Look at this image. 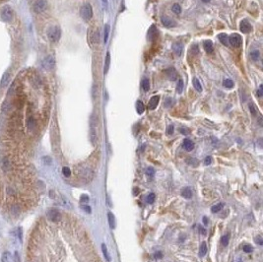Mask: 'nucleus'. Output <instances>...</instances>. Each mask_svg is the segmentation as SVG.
Segmentation results:
<instances>
[{
    "label": "nucleus",
    "instance_id": "obj_56",
    "mask_svg": "<svg viewBox=\"0 0 263 262\" xmlns=\"http://www.w3.org/2000/svg\"><path fill=\"white\" fill-rule=\"evenodd\" d=\"M203 224H204V226H207L208 225V218L207 217H203Z\"/></svg>",
    "mask_w": 263,
    "mask_h": 262
},
{
    "label": "nucleus",
    "instance_id": "obj_30",
    "mask_svg": "<svg viewBox=\"0 0 263 262\" xmlns=\"http://www.w3.org/2000/svg\"><path fill=\"white\" fill-rule=\"evenodd\" d=\"M141 86H142V89L144 90V91H149V89H150V81L147 79V78H145L142 81V83H141Z\"/></svg>",
    "mask_w": 263,
    "mask_h": 262
},
{
    "label": "nucleus",
    "instance_id": "obj_28",
    "mask_svg": "<svg viewBox=\"0 0 263 262\" xmlns=\"http://www.w3.org/2000/svg\"><path fill=\"white\" fill-rule=\"evenodd\" d=\"M1 261L2 262H12V256L9 251H6V252H4L2 254Z\"/></svg>",
    "mask_w": 263,
    "mask_h": 262
},
{
    "label": "nucleus",
    "instance_id": "obj_45",
    "mask_svg": "<svg viewBox=\"0 0 263 262\" xmlns=\"http://www.w3.org/2000/svg\"><path fill=\"white\" fill-rule=\"evenodd\" d=\"M173 133V126L170 125L167 128V134H168V135H172Z\"/></svg>",
    "mask_w": 263,
    "mask_h": 262
},
{
    "label": "nucleus",
    "instance_id": "obj_22",
    "mask_svg": "<svg viewBox=\"0 0 263 262\" xmlns=\"http://www.w3.org/2000/svg\"><path fill=\"white\" fill-rule=\"evenodd\" d=\"M206 253H207V244H206L205 241H203L199 248V256L200 257H204Z\"/></svg>",
    "mask_w": 263,
    "mask_h": 262
},
{
    "label": "nucleus",
    "instance_id": "obj_58",
    "mask_svg": "<svg viewBox=\"0 0 263 262\" xmlns=\"http://www.w3.org/2000/svg\"><path fill=\"white\" fill-rule=\"evenodd\" d=\"M199 233H201L202 234H206L205 230H204V229H202V228H200V227H199Z\"/></svg>",
    "mask_w": 263,
    "mask_h": 262
},
{
    "label": "nucleus",
    "instance_id": "obj_15",
    "mask_svg": "<svg viewBox=\"0 0 263 262\" xmlns=\"http://www.w3.org/2000/svg\"><path fill=\"white\" fill-rule=\"evenodd\" d=\"M27 127H28V129L31 131H33L37 127V121L34 116H29L28 120H27Z\"/></svg>",
    "mask_w": 263,
    "mask_h": 262
},
{
    "label": "nucleus",
    "instance_id": "obj_27",
    "mask_svg": "<svg viewBox=\"0 0 263 262\" xmlns=\"http://www.w3.org/2000/svg\"><path fill=\"white\" fill-rule=\"evenodd\" d=\"M192 82H193V86H194V89L196 90L197 92L201 93V92H202V86H201L199 80H198L197 78H193V81Z\"/></svg>",
    "mask_w": 263,
    "mask_h": 262
},
{
    "label": "nucleus",
    "instance_id": "obj_48",
    "mask_svg": "<svg viewBox=\"0 0 263 262\" xmlns=\"http://www.w3.org/2000/svg\"><path fill=\"white\" fill-rule=\"evenodd\" d=\"M101 5L104 9H106L108 6V0H101Z\"/></svg>",
    "mask_w": 263,
    "mask_h": 262
},
{
    "label": "nucleus",
    "instance_id": "obj_12",
    "mask_svg": "<svg viewBox=\"0 0 263 262\" xmlns=\"http://www.w3.org/2000/svg\"><path fill=\"white\" fill-rule=\"evenodd\" d=\"M161 20H162L163 25H164L165 27H167V28H173V27H175V21H173V19L168 18V17L163 16L162 18H161Z\"/></svg>",
    "mask_w": 263,
    "mask_h": 262
},
{
    "label": "nucleus",
    "instance_id": "obj_4",
    "mask_svg": "<svg viewBox=\"0 0 263 262\" xmlns=\"http://www.w3.org/2000/svg\"><path fill=\"white\" fill-rule=\"evenodd\" d=\"M48 8V2L46 0H37L34 4V11L36 13H43V12Z\"/></svg>",
    "mask_w": 263,
    "mask_h": 262
},
{
    "label": "nucleus",
    "instance_id": "obj_7",
    "mask_svg": "<svg viewBox=\"0 0 263 262\" xmlns=\"http://www.w3.org/2000/svg\"><path fill=\"white\" fill-rule=\"evenodd\" d=\"M48 217L49 220H50L51 222H54V223L59 222L61 220L60 212H59L58 210H55V209H51V210H49L48 212Z\"/></svg>",
    "mask_w": 263,
    "mask_h": 262
},
{
    "label": "nucleus",
    "instance_id": "obj_54",
    "mask_svg": "<svg viewBox=\"0 0 263 262\" xmlns=\"http://www.w3.org/2000/svg\"><path fill=\"white\" fill-rule=\"evenodd\" d=\"M14 260L15 262H20V256L18 252H15V255H14Z\"/></svg>",
    "mask_w": 263,
    "mask_h": 262
},
{
    "label": "nucleus",
    "instance_id": "obj_24",
    "mask_svg": "<svg viewBox=\"0 0 263 262\" xmlns=\"http://www.w3.org/2000/svg\"><path fill=\"white\" fill-rule=\"evenodd\" d=\"M136 111L139 114H142L145 111V106L141 101H137V103H136Z\"/></svg>",
    "mask_w": 263,
    "mask_h": 262
},
{
    "label": "nucleus",
    "instance_id": "obj_34",
    "mask_svg": "<svg viewBox=\"0 0 263 262\" xmlns=\"http://www.w3.org/2000/svg\"><path fill=\"white\" fill-rule=\"evenodd\" d=\"M223 85H224L226 88L231 89V88L234 87V82H233L232 80H230V79H226V80H224V82H223Z\"/></svg>",
    "mask_w": 263,
    "mask_h": 262
},
{
    "label": "nucleus",
    "instance_id": "obj_55",
    "mask_svg": "<svg viewBox=\"0 0 263 262\" xmlns=\"http://www.w3.org/2000/svg\"><path fill=\"white\" fill-rule=\"evenodd\" d=\"M262 88H263V85H260L259 90L257 91V95H258V97H261L262 96Z\"/></svg>",
    "mask_w": 263,
    "mask_h": 262
},
{
    "label": "nucleus",
    "instance_id": "obj_2",
    "mask_svg": "<svg viewBox=\"0 0 263 262\" xmlns=\"http://www.w3.org/2000/svg\"><path fill=\"white\" fill-rule=\"evenodd\" d=\"M80 15L85 21H90L93 17V8H92L91 4L86 3L85 5H83L80 9Z\"/></svg>",
    "mask_w": 263,
    "mask_h": 262
},
{
    "label": "nucleus",
    "instance_id": "obj_29",
    "mask_svg": "<svg viewBox=\"0 0 263 262\" xmlns=\"http://www.w3.org/2000/svg\"><path fill=\"white\" fill-rule=\"evenodd\" d=\"M249 56H250V58H251L252 61H257L259 59V57H260V52L258 50H253V51L250 52Z\"/></svg>",
    "mask_w": 263,
    "mask_h": 262
},
{
    "label": "nucleus",
    "instance_id": "obj_20",
    "mask_svg": "<svg viewBox=\"0 0 263 262\" xmlns=\"http://www.w3.org/2000/svg\"><path fill=\"white\" fill-rule=\"evenodd\" d=\"M108 225H110V228L111 230L115 229V216H113V213H110V212H108Z\"/></svg>",
    "mask_w": 263,
    "mask_h": 262
},
{
    "label": "nucleus",
    "instance_id": "obj_53",
    "mask_svg": "<svg viewBox=\"0 0 263 262\" xmlns=\"http://www.w3.org/2000/svg\"><path fill=\"white\" fill-rule=\"evenodd\" d=\"M173 100L172 99H167L166 100V103H165V106L166 108H168V106H171V102H172Z\"/></svg>",
    "mask_w": 263,
    "mask_h": 262
},
{
    "label": "nucleus",
    "instance_id": "obj_39",
    "mask_svg": "<svg viewBox=\"0 0 263 262\" xmlns=\"http://www.w3.org/2000/svg\"><path fill=\"white\" fill-rule=\"evenodd\" d=\"M244 251L245 253H251L252 251H253V248H252L251 245H244Z\"/></svg>",
    "mask_w": 263,
    "mask_h": 262
},
{
    "label": "nucleus",
    "instance_id": "obj_21",
    "mask_svg": "<svg viewBox=\"0 0 263 262\" xmlns=\"http://www.w3.org/2000/svg\"><path fill=\"white\" fill-rule=\"evenodd\" d=\"M218 39H219V41H221V44H224V46H229V37L227 36L226 34H220L219 36H218Z\"/></svg>",
    "mask_w": 263,
    "mask_h": 262
},
{
    "label": "nucleus",
    "instance_id": "obj_33",
    "mask_svg": "<svg viewBox=\"0 0 263 262\" xmlns=\"http://www.w3.org/2000/svg\"><path fill=\"white\" fill-rule=\"evenodd\" d=\"M172 10H173V12L175 14H180V13H182V7H180V5L177 4V3H175V4L173 5Z\"/></svg>",
    "mask_w": 263,
    "mask_h": 262
},
{
    "label": "nucleus",
    "instance_id": "obj_18",
    "mask_svg": "<svg viewBox=\"0 0 263 262\" xmlns=\"http://www.w3.org/2000/svg\"><path fill=\"white\" fill-rule=\"evenodd\" d=\"M9 82H10V74L8 72H5L1 78V81H0V85H1V87L4 88V87L8 86Z\"/></svg>",
    "mask_w": 263,
    "mask_h": 262
},
{
    "label": "nucleus",
    "instance_id": "obj_23",
    "mask_svg": "<svg viewBox=\"0 0 263 262\" xmlns=\"http://www.w3.org/2000/svg\"><path fill=\"white\" fill-rule=\"evenodd\" d=\"M110 52H106V61H105V69H104V73H108V68H110Z\"/></svg>",
    "mask_w": 263,
    "mask_h": 262
},
{
    "label": "nucleus",
    "instance_id": "obj_26",
    "mask_svg": "<svg viewBox=\"0 0 263 262\" xmlns=\"http://www.w3.org/2000/svg\"><path fill=\"white\" fill-rule=\"evenodd\" d=\"M101 251H103V253H104V256H105L106 260V261H108V262H110V260H111V258H110V254H108V248H106V244H101Z\"/></svg>",
    "mask_w": 263,
    "mask_h": 262
},
{
    "label": "nucleus",
    "instance_id": "obj_9",
    "mask_svg": "<svg viewBox=\"0 0 263 262\" xmlns=\"http://www.w3.org/2000/svg\"><path fill=\"white\" fill-rule=\"evenodd\" d=\"M158 35H159V32H158V29L156 28V26H151V28L149 29L148 35H147L148 41H154V39L158 37Z\"/></svg>",
    "mask_w": 263,
    "mask_h": 262
},
{
    "label": "nucleus",
    "instance_id": "obj_17",
    "mask_svg": "<svg viewBox=\"0 0 263 262\" xmlns=\"http://www.w3.org/2000/svg\"><path fill=\"white\" fill-rule=\"evenodd\" d=\"M182 146H183V148L188 152L192 151V150L194 149V144H193V142L191 140H189V139H184V140H183V143H182Z\"/></svg>",
    "mask_w": 263,
    "mask_h": 262
},
{
    "label": "nucleus",
    "instance_id": "obj_25",
    "mask_svg": "<svg viewBox=\"0 0 263 262\" xmlns=\"http://www.w3.org/2000/svg\"><path fill=\"white\" fill-rule=\"evenodd\" d=\"M110 25H105V33H104V42L106 44L108 39V36H110Z\"/></svg>",
    "mask_w": 263,
    "mask_h": 262
},
{
    "label": "nucleus",
    "instance_id": "obj_36",
    "mask_svg": "<svg viewBox=\"0 0 263 262\" xmlns=\"http://www.w3.org/2000/svg\"><path fill=\"white\" fill-rule=\"evenodd\" d=\"M155 198H156L155 194H154V193H150L147 196V199H146V201H147L148 204H153L154 201H155Z\"/></svg>",
    "mask_w": 263,
    "mask_h": 262
},
{
    "label": "nucleus",
    "instance_id": "obj_46",
    "mask_svg": "<svg viewBox=\"0 0 263 262\" xmlns=\"http://www.w3.org/2000/svg\"><path fill=\"white\" fill-rule=\"evenodd\" d=\"M43 160L44 164H46V165H49V164H51V159H50V158H49V157H43Z\"/></svg>",
    "mask_w": 263,
    "mask_h": 262
},
{
    "label": "nucleus",
    "instance_id": "obj_59",
    "mask_svg": "<svg viewBox=\"0 0 263 262\" xmlns=\"http://www.w3.org/2000/svg\"><path fill=\"white\" fill-rule=\"evenodd\" d=\"M202 1H203V2H204V3H207V2H209V1H210V0H202Z\"/></svg>",
    "mask_w": 263,
    "mask_h": 262
},
{
    "label": "nucleus",
    "instance_id": "obj_32",
    "mask_svg": "<svg viewBox=\"0 0 263 262\" xmlns=\"http://www.w3.org/2000/svg\"><path fill=\"white\" fill-rule=\"evenodd\" d=\"M229 241H230V234H229L223 236L222 238H221V243H222V244L224 246H227L228 244H229Z\"/></svg>",
    "mask_w": 263,
    "mask_h": 262
},
{
    "label": "nucleus",
    "instance_id": "obj_49",
    "mask_svg": "<svg viewBox=\"0 0 263 262\" xmlns=\"http://www.w3.org/2000/svg\"><path fill=\"white\" fill-rule=\"evenodd\" d=\"M190 160H191V161H189V160L187 161V163H188V164H189V165H192V166H194V167H195V166H197V161H196V159H190Z\"/></svg>",
    "mask_w": 263,
    "mask_h": 262
},
{
    "label": "nucleus",
    "instance_id": "obj_57",
    "mask_svg": "<svg viewBox=\"0 0 263 262\" xmlns=\"http://www.w3.org/2000/svg\"><path fill=\"white\" fill-rule=\"evenodd\" d=\"M155 257H156V258H162V257H163V255H162V253H161V252H156Z\"/></svg>",
    "mask_w": 263,
    "mask_h": 262
},
{
    "label": "nucleus",
    "instance_id": "obj_10",
    "mask_svg": "<svg viewBox=\"0 0 263 262\" xmlns=\"http://www.w3.org/2000/svg\"><path fill=\"white\" fill-rule=\"evenodd\" d=\"M159 101H160L159 96H153L152 98L150 99V101H149V104H148L149 109L153 111V109H155L157 108V106L159 104Z\"/></svg>",
    "mask_w": 263,
    "mask_h": 262
},
{
    "label": "nucleus",
    "instance_id": "obj_41",
    "mask_svg": "<svg viewBox=\"0 0 263 262\" xmlns=\"http://www.w3.org/2000/svg\"><path fill=\"white\" fill-rule=\"evenodd\" d=\"M249 109H250V112H251L252 115H255V114L257 113L256 108H255V106L252 104H249Z\"/></svg>",
    "mask_w": 263,
    "mask_h": 262
},
{
    "label": "nucleus",
    "instance_id": "obj_8",
    "mask_svg": "<svg viewBox=\"0 0 263 262\" xmlns=\"http://www.w3.org/2000/svg\"><path fill=\"white\" fill-rule=\"evenodd\" d=\"M240 32H242V33L247 34V33H250V32L252 31V26H251V24H250L246 19H244V20H242V21L240 22Z\"/></svg>",
    "mask_w": 263,
    "mask_h": 262
},
{
    "label": "nucleus",
    "instance_id": "obj_52",
    "mask_svg": "<svg viewBox=\"0 0 263 262\" xmlns=\"http://www.w3.org/2000/svg\"><path fill=\"white\" fill-rule=\"evenodd\" d=\"M191 51H192V53H193V54H198V47H197L196 46H192Z\"/></svg>",
    "mask_w": 263,
    "mask_h": 262
},
{
    "label": "nucleus",
    "instance_id": "obj_37",
    "mask_svg": "<svg viewBox=\"0 0 263 262\" xmlns=\"http://www.w3.org/2000/svg\"><path fill=\"white\" fill-rule=\"evenodd\" d=\"M62 174H63V176H66V178H69V176H71V171H70V169L67 168V167H64V168L62 169Z\"/></svg>",
    "mask_w": 263,
    "mask_h": 262
},
{
    "label": "nucleus",
    "instance_id": "obj_38",
    "mask_svg": "<svg viewBox=\"0 0 263 262\" xmlns=\"http://www.w3.org/2000/svg\"><path fill=\"white\" fill-rule=\"evenodd\" d=\"M11 212H12V214H13L14 216L19 215V213H20L19 207H18V206H13V207H11Z\"/></svg>",
    "mask_w": 263,
    "mask_h": 262
},
{
    "label": "nucleus",
    "instance_id": "obj_51",
    "mask_svg": "<svg viewBox=\"0 0 263 262\" xmlns=\"http://www.w3.org/2000/svg\"><path fill=\"white\" fill-rule=\"evenodd\" d=\"M82 208L85 210L87 213H91V208H90V206H88V205H85V206H82Z\"/></svg>",
    "mask_w": 263,
    "mask_h": 262
},
{
    "label": "nucleus",
    "instance_id": "obj_11",
    "mask_svg": "<svg viewBox=\"0 0 263 262\" xmlns=\"http://www.w3.org/2000/svg\"><path fill=\"white\" fill-rule=\"evenodd\" d=\"M11 168H12V165H11V163H10L8 158H3L1 160V169H2V171H5V173H7V171L11 169Z\"/></svg>",
    "mask_w": 263,
    "mask_h": 262
},
{
    "label": "nucleus",
    "instance_id": "obj_3",
    "mask_svg": "<svg viewBox=\"0 0 263 262\" xmlns=\"http://www.w3.org/2000/svg\"><path fill=\"white\" fill-rule=\"evenodd\" d=\"M14 17V12L10 6H6L1 12V19L4 22H11Z\"/></svg>",
    "mask_w": 263,
    "mask_h": 262
},
{
    "label": "nucleus",
    "instance_id": "obj_43",
    "mask_svg": "<svg viewBox=\"0 0 263 262\" xmlns=\"http://www.w3.org/2000/svg\"><path fill=\"white\" fill-rule=\"evenodd\" d=\"M211 163H212V158H211L210 156L206 157L205 160H204V165H205V166H209Z\"/></svg>",
    "mask_w": 263,
    "mask_h": 262
},
{
    "label": "nucleus",
    "instance_id": "obj_42",
    "mask_svg": "<svg viewBox=\"0 0 263 262\" xmlns=\"http://www.w3.org/2000/svg\"><path fill=\"white\" fill-rule=\"evenodd\" d=\"M146 174H147L149 176L152 178V176H154V174H155V171H154L153 168H148L147 169H146Z\"/></svg>",
    "mask_w": 263,
    "mask_h": 262
},
{
    "label": "nucleus",
    "instance_id": "obj_5",
    "mask_svg": "<svg viewBox=\"0 0 263 262\" xmlns=\"http://www.w3.org/2000/svg\"><path fill=\"white\" fill-rule=\"evenodd\" d=\"M229 44L234 47H240L242 44V39L239 34H233L229 37Z\"/></svg>",
    "mask_w": 263,
    "mask_h": 262
},
{
    "label": "nucleus",
    "instance_id": "obj_35",
    "mask_svg": "<svg viewBox=\"0 0 263 262\" xmlns=\"http://www.w3.org/2000/svg\"><path fill=\"white\" fill-rule=\"evenodd\" d=\"M183 91V81L182 79L178 80V83L177 85V92L178 94H182Z\"/></svg>",
    "mask_w": 263,
    "mask_h": 262
},
{
    "label": "nucleus",
    "instance_id": "obj_47",
    "mask_svg": "<svg viewBox=\"0 0 263 262\" xmlns=\"http://www.w3.org/2000/svg\"><path fill=\"white\" fill-rule=\"evenodd\" d=\"M81 201L82 202H88L89 201V196L88 195H86V194H83V195L81 196Z\"/></svg>",
    "mask_w": 263,
    "mask_h": 262
},
{
    "label": "nucleus",
    "instance_id": "obj_40",
    "mask_svg": "<svg viewBox=\"0 0 263 262\" xmlns=\"http://www.w3.org/2000/svg\"><path fill=\"white\" fill-rule=\"evenodd\" d=\"M10 109H11V104H10V103H8V102H5V103L3 104V106H2V109H3V111H9Z\"/></svg>",
    "mask_w": 263,
    "mask_h": 262
},
{
    "label": "nucleus",
    "instance_id": "obj_31",
    "mask_svg": "<svg viewBox=\"0 0 263 262\" xmlns=\"http://www.w3.org/2000/svg\"><path fill=\"white\" fill-rule=\"evenodd\" d=\"M224 207V204L223 203H219V204H216V205H214L211 208V212L212 213H218L219 211H221L222 210V208Z\"/></svg>",
    "mask_w": 263,
    "mask_h": 262
},
{
    "label": "nucleus",
    "instance_id": "obj_50",
    "mask_svg": "<svg viewBox=\"0 0 263 262\" xmlns=\"http://www.w3.org/2000/svg\"><path fill=\"white\" fill-rule=\"evenodd\" d=\"M255 243H258L259 245H262V244H263V241H262L261 236H257V238H255Z\"/></svg>",
    "mask_w": 263,
    "mask_h": 262
},
{
    "label": "nucleus",
    "instance_id": "obj_16",
    "mask_svg": "<svg viewBox=\"0 0 263 262\" xmlns=\"http://www.w3.org/2000/svg\"><path fill=\"white\" fill-rule=\"evenodd\" d=\"M203 46H204V49H205V51L207 52V53H213V51H214L213 44H212V41H209V39L204 41V42H203Z\"/></svg>",
    "mask_w": 263,
    "mask_h": 262
},
{
    "label": "nucleus",
    "instance_id": "obj_14",
    "mask_svg": "<svg viewBox=\"0 0 263 262\" xmlns=\"http://www.w3.org/2000/svg\"><path fill=\"white\" fill-rule=\"evenodd\" d=\"M173 50L175 52V54L177 56H180L182 54V50H183V46L180 42H175V44H173Z\"/></svg>",
    "mask_w": 263,
    "mask_h": 262
},
{
    "label": "nucleus",
    "instance_id": "obj_13",
    "mask_svg": "<svg viewBox=\"0 0 263 262\" xmlns=\"http://www.w3.org/2000/svg\"><path fill=\"white\" fill-rule=\"evenodd\" d=\"M166 75H167L168 79H170L171 81H175V80H177V71H175V69L173 68V67L166 70Z\"/></svg>",
    "mask_w": 263,
    "mask_h": 262
},
{
    "label": "nucleus",
    "instance_id": "obj_1",
    "mask_svg": "<svg viewBox=\"0 0 263 262\" xmlns=\"http://www.w3.org/2000/svg\"><path fill=\"white\" fill-rule=\"evenodd\" d=\"M60 37H61V31L59 27L53 26L48 29V37L51 42H57L60 39Z\"/></svg>",
    "mask_w": 263,
    "mask_h": 262
},
{
    "label": "nucleus",
    "instance_id": "obj_6",
    "mask_svg": "<svg viewBox=\"0 0 263 262\" xmlns=\"http://www.w3.org/2000/svg\"><path fill=\"white\" fill-rule=\"evenodd\" d=\"M43 67L46 70H52L55 67V59L52 55H48V57H46V59L43 62Z\"/></svg>",
    "mask_w": 263,
    "mask_h": 262
},
{
    "label": "nucleus",
    "instance_id": "obj_19",
    "mask_svg": "<svg viewBox=\"0 0 263 262\" xmlns=\"http://www.w3.org/2000/svg\"><path fill=\"white\" fill-rule=\"evenodd\" d=\"M182 196L184 197L185 199H190L192 197V190L190 187H184L182 190Z\"/></svg>",
    "mask_w": 263,
    "mask_h": 262
},
{
    "label": "nucleus",
    "instance_id": "obj_44",
    "mask_svg": "<svg viewBox=\"0 0 263 262\" xmlns=\"http://www.w3.org/2000/svg\"><path fill=\"white\" fill-rule=\"evenodd\" d=\"M179 131H180V133L183 134V135H187V134H189V130H188L187 128H185V127L184 128H183V127L182 128H180Z\"/></svg>",
    "mask_w": 263,
    "mask_h": 262
}]
</instances>
